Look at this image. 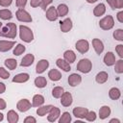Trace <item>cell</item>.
Segmentation results:
<instances>
[{"instance_id": "cell-1", "label": "cell", "mask_w": 123, "mask_h": 123, "mask_svg": "<svg viewBox=\"0 0 123 123\" xmlns=\"http://www.w3.org/2000/svg\"><path fill=\"white\" fill-rule=\"evenodd\" d=\"M16 34H17V26L15 23L10 22V23H7L5 26L1 27L0 37H7V38H15Z\"/></svg>"}, {"instance_id": "cell-2", "label": "cell", "mask_w": 123, "mask_h": 123, "mask_svg": "<svg viewBox=\"0 0 123 123\" xmlns=\"http://www.w3.org/2000/svg\"><path fill=\"white\" fill-rule=\"evenodd\" d=\"M18 29H19V37L21 40H23L24 42H27V43H30L33 41L34 33L31 28H29L28 26H25V25H20L18 27Z\"/></svg>"}, {"instance_id": "cell-3", "label": "cell", "mask_w": 123, "mask_h": 123, "mask_svg": "<svg viewBox=\"0 0 123 123\" xmlns=\"http://www.w3.org/2000/svg\"><path fill=\"white\" fill-rule=\"evenodd\" d=\"M76 68H77L78 71H80L82 73H85V74L89 73L92 69V62L88 59H82L77 63Z\"/></svg>"}, {"instance_id": "cell-4", "label": "cell", "mask_w": 123, "mask_h": 123, "mask_svg": "<svg viewBox=\"0 0 123 123\" xmlns=\"http://www.w3.org/2000/svg\"><path fill=\"white\" fill-rule=\"evenodd\" d=\"M114 26V19L111 15L108 14L106 15L105 17H103L100 21H99V27L105 31H108V30H111L112 29Z\"/></svg>"}, {"instance_id": "cell-5", "label": "cell", "mask_w": 123, "mask_h": 123, "mask_svg": "<svg viewBox=\"0 0 123 123\" xmlns=\"http://www.w3.org/2000/svg\"><path fill=\"white\" fill-rule=\"evenodd\" d=\"M15 16L17 18L18 21L20 22H32L33 18L31 16V14L24 9H18L15 12Z\"/></svg>"}, {"instance_id": "cell-6", "label": "cell", "mask_w": 123, "mask_h": 123, "mask_svg": "<svg viewBox=\"0 0 123 123\" xmlns=\"http://www.w3.org/2000/svg\"><path fill=\"white\" fill-rule=\"evenodd\" d=\"M75 48L81 54H85L89 50V42L86 39H79L75 43Z\"/></svg>"}, {"instance_id": "cell-7", "label": "cell", "mask_w": 123, "mask_h": 123, "mask_svg": "<svg viewBox=\"0 0 123 123\" xmlns=\"http://www.w3.org/2000/svg\"><path fill=\"white\" fill-rule=\"evenodd\" d=\"M31 107H32V104L28 99H21L16 104V109L21 112L28 111L31 109Z\"/></svg>"}, {"instance_id": "cell-8", "label": "cell", "mask_w": 123, "mask_h": 123, "mask_svg": "<svg viewBox=\"0 0 123 123\" xmlns=\"http://www.w3.org/2000/svg\"><path fill=\"white\" fill-rule=\"evenodd\" d=\"M61 115V110L57 107L52 106V108L50 109L49 112H48V116H47V120L49 122H55L58 120V118Z\"/></svg>"}, {"instance_id": "cell-9", "label": "cell", "mask_w": 123, "mask_h": 123, "mask_svg": "<svg viewBox=\"0 0 123 123\" xmlns=\"http://www.w3.org/2000/svg\"><path fill=\"white\" fill-rule=\"evenodd\" d=\"M60 98H61V104H62V106H63L65 108L71 106V104L73 102L72 94L70 92H68V91H64Z\"/></svg>"}, {"instance_id": "cell-10", "label": "cell", "mask_w": 123, "mask_h": 123, "mask_svg": "<svg viewBox=\"0 0 123 123\" xmlns=\"http://www.w3.org/2000/svg\"><path fill=\"white\" fill-rule=\"evenodd\" d=\"M67 81H68V85L70 86L75 87L82 83V77H81V75H79L77 73H72L69 75Z\"/></svg>"}, {"instance_id": "cell-11", "label": "cell", "mask_w": 123, "mask_h": 123, "mask_svg": "<svg viewBox=\"0 0 123 123\" xmlns=\"http://www.w3.org/2000/svg\"><path fill=\"white\" fill-rule=\"evenodd\" d=\"M72 27H73V23H72L71 18H69V17H67L64 20H62V21L60 22V28H61V31L62 33H68V32H70L71 29H72Z\"/></svg>"}, {"instance_id": "cell-12", "label": "cell", "mask_w": 123, "mask_h": 123, "mask_svg": "<svg viewBox=\"0 0 123 123\" xmlns=\"http://www.w3.org/2000/svg\"><path fill=\"white\" fill-rule=\"evenodd\" d=\"M87 111H88L87 108H84V107H76V108L73 109L72 113H73V115H74L76 118H79V119H85V117H86Z\"/></svg>"}, {"instance_id": "cell-13", "label": "cell", "mask_w": 123, "mask_h": 123, "mask_svg": "<svg viewBox=\"0 0 123 123\" xmlns=\"http://www.w3.org/2000/svg\"><path fill=\"white\" fill-rule=\"evenodd\" d=\"M45 16L49 21H56L59 17L57 9L55 7H49L45 11Z\"/></svg>"}, {"instance_id": "cell-14", "label": "cell", "mask_w": 123, "mask_h": 123, "mask_svg": "<svg viewBox=\"0 0 123 123\" xmlns=\"http://www.w3.org/2000/svg\"><path fill=\"white\" fill-rule=\"evenodd\" d=\"M49 67V62L45 59H42V60H39L36 65V72L37 74H41L43 73L47 68Z\"/></svg>"}, {"instance_id": "cell-15", "label": "cell", "mask_w": 123, "mask_h": 123, "mask_svg": "<svg viewBox=\"0 0 123 123\" xmlns=\"http://www.w3.org/2000/svg\"><path fill=\"white\" fill-rule=\"evenodd\" d=\"M92 46L94 51L96 52L97 55H101L104 51V43L101 39L99 38H93L92 39Z\"/></svg>"}, {"instance_id": "cell-16", "label": "cell", "mask_w": 123, "mask_h": 123, "mask_svg": "<svg viewBox=\"0 0 123 123\" xmlns=\"http://www.w3.org/2000/svg\"><path fill=\"white\" fill-rule=\"evenodd\" d=\"M34 62H35V56L30 53V54L25 55V56L22 58L21 62H20V65H21L22 67H28V66L32 65V64L34 63Z\"/></svg>"}, {"instance_id": "cell-17", "label": "cell", "mask_w": 123, "mask_h": 123, "mask_svg": "<svg viewBox=\"0 0 123 123\" xmlns=\"http://www.w3.org/2000/svg\"><path fill=\"white\" fill-rule=\"evenodd\" d=\"M15 45L13 40H0V52H8Z\"/></svg>"}, {"instance_id": "cell-18", "label": "cell", "mask_w": 123, "mask_h": 123, "mask_svg": "<svg viewBox=\"0 0 123 123\" xmlns=\"http://www.w3.org/2000/svg\"><path fill=\"white\" fill-rule=\"evenodd\" d=\"M103 61H104V63H105L107 66H111V65H113V64L115 63V62H116L114 54H113L112 52H111V51H109V52L106 53V55L104 56Z\"/></svg>"}, {"instance_id": "cell-19", "label": "cell", "mask_w": 123, "mask_h": 123, "mask_svg": "<svg viewBox=\"0 0 123 123\" xmlns=\"http://www.w3.org/2000/svg\"><path fill=\"white\" fill-rule=\"evenodd\" d=\"M56 64H57V66H58L60 69L63 70L64 72H69V71L71 70L70 63H68V62H67L65 60H62V59H58V60L56 61Z\"/></svg>"}, {"instance_id": "cell-20", "label": "cell", "mask_w": 123, "mask_h": 123, "mask_svg": "<svg viewBox=\"0 0 123 123\" xmlns=\"http://www.w3.org/2000/svg\"><path fill=\"white\" fill-rule=\"evenodd\" d=\"M30 79V75L28 73H18L16 74L13 78H12V82L13 83H26L27 81H29Z\"/></svg>"}, {"instance_id": "cell-21", "label": "cell", "mask_w": 123, "mask_h": 123, "mask_svg": "<svg viewBox=\"0 0 123 123\" xmlns=\"http://www.w3.org/2000/svg\"><path fill=\"white\" fill-rule=\"evenodd\" d=\"M111 110L109 106H102L99 110V118L104 120L111 115Z\"/></svg>"}, {"instance_id": "cell-22", "label": "cell", "mask_w": 123, "mask_h": 123, "mask_svg": "<svg viewBox=\"0 0 123 123\" xmlns=\"http://www.w3.org/2000/svg\"><path fill=\"white\" fill-rule=\"evenodd\" d=\"M63 60H65L68 63H73L76 61V54L72 50H66L63 53Z\"/></svg>"}, {"instance_id": "cell-23", "label": "cell", "mask_w": 123, "mask_h": 123, "mask_svg": "<svg viewBox=\"0 0 123 123\" xmlns=\"http://www.w3.org/2000/svg\"><path fill=\"white\" fill-rule=\"evenodd\" d=\"M48 77L51 81L53 82H58L62 79V73L58 70V69H51L49 72H48Z\"/></svg>"}, {"instance_id": "cell-24", "label": "cell", "mask_w": 123, "mask_h": 123, "mask_svg": "<svg viewBox=\"0 0 123 123\" xmlns=\"http://www.w3.org/2000/svg\"><path fill=\"white\" fill-rule=\"evenodd\" d=\"M108 79H109V75H108V73L106 72V71H100V72H98L97 74H96V76H95V81H96V83H98V84H105L107 81H108Z\"/></svg>"}, {"instance_id": "cell-25", "label": "cell", "mask_w": 123, "mask_h": 123, "mask_svg": "<svg viewBox=\"0 0 123 123\" xmlns=\"http://www.w3.org/2000/svg\"><path fill=\"white\" fill-rule=\"evenodd\" d=\"M44 101H45V99H44L43 95H41V94H36L33 97L32 107H36V108L40 107V106H42L44 104Z\"/></svg>"}, {"instance_id": "cell-26", "label": "cell", "mask_w": 123, "mask_h": 123, "mask_svg": "<svg viewBox=\"0 0 123 123\" xmlns=\"http://www.w3.org/2000/svg\"><path fill=\"white\" fill-rule=\"evenodd\" d=\"M7 120L9 123H16L19 120V115L13 110H11L7 113Z\"/></svg>"}, {"instance_id": "cell-27", "label": "cell", "mask_w": 123, "mask_h": 123, "mask_svg": "<svg viewBox=\"0 0 123 123\" xmlns=\"http://www.w3.org/2000/svg\"><path fill=\"white\" fill-rule=\"evenodd\" d=\"M106 12V6L103 3H100L98 5H96V7L93 9V14L94 16H102L103 14H105Z\"/></svg>"}, {"instance_id": "cell-28", "label": "cell", "mask_w": 123, "mask_h": 123, "mask_svg": "<svg viewBox=\"0 0 123 123\" xmlns=\"http://www.w3.org/2000/svg\"><path fill=\"white\" fill-rule=\"evenodd\" d=\"M34 84H35V86H36L37 87H38V88H43V87H45V86H47V80H46V78L43 77V76H38V77H37V78L35 79Z\"/></svg>"}, {"instance_id": "cell-29", "label": "cell", "mask_w": 123, "mask_h": 123, "mask_svg": "<svg viewBox=\"0 0 123 123\" xmlns=\"http://www.w3.org/2000/svg\"><path fill=\"white\" fill-rule=\"evenodd\" d=\"M68 6L66 4H60L58 7H57V12H58V15L61 16V17H63L65 15H67L68 13Z\"/></svg>"}, {"instance_id": "cell-30", "label": "cell", "mask_w": 123, "mask_h": 123, "mask_svg": "<svg viewBox=\"0 0 123 123\" xmlns=\"http://www.w3.org/2000/svg\"><path fill=\"white\" fill-rule=\"evenodd\" d=\"M109 96L111 100H118L121 96V92H120V89L117 88V87H111L110 90H109Z\"/></svg>"}, {"instance_id": "cell-31", "label": "cell", "mask_w": 123, "mask_h": 123, "mask_svg": "<svg viewBox=\"0 0 123 123\" xmlns=\"http://www.w3.org/2000/svg\"><path fill=\"white\" fill-rule=\"evenodd\" d=\"M4 64L6 67H8V69L10 70H14L17 66V61L15 59H12V58H9L7 60H5L4 62Z\"/></svg>"}, {"instance_id": "cell-32", "label": "cell", "mask_w": 123, "mask_h": 123, "mask_svg": "<svg viewBox=\"0 0 123 123\" xmlns=\"http://www.w3.org/2000/svg\"><path fill=\"white\" fill-rule=\"evenodd\" d=\"M51 108H52V105H46V106L37 107V114L38 116H44V115H46V113L49 112V111H50Z\"/></svg>"}, {"instance_id": "cell-33", "label": "cell", "mask_w": 123, "mask_h": 123, "mask_svg": "<svg viewBox=\"0 0 123 123\" xmlns=\"http://www.w3.org/2000/svg\"><path fill=\"white\" fill-rule=\"evenodd\" d=\"M0 18L3 20H10L12 18V12L8 9L0 10Z\"/></svg>"}, {"instance_id": "cell-34", "label": "cell", "mask_w": 123, "mask_h": 123, "mask_svg": "<svg viewBox=\"0 0 123 123\" xmlns=\"http://www.w3.org/2000/svg\"><path fill=\"white\" fill-rule=\"evenodd\" d=\"M71 120H72L71 114L68 111H64V112H62V115H60L59 123H70Z\"/></svg>"}, {"instance_id": "cell-35", "label": "cell", "mask_w": 123, "mask_h": 123, "mask_svg": "<svg viewBox=\"0 0 123 123\" xmlns=\"http://www.w3.org/2000/svg\"><path fill=\"white\" fill-rule=\"evenodd\" d=\"M25 50H26V47H25L23 44L18 43V44H16V46L14 47V49H13V51H12V54H13L14 56H20L21 54H23V53L25 52Z\"/></svg>"}, {"instance_id": "cell-36", "label": "cell", "mask_w": 123, "mask_h": 123, "mask_svg": "<svg viewBox=\"0 0 123 123\" xmlns=\"http://www.w3.org/2000/svg\"><path fill=\"white\" fill-rule=\"evenodd\" d=\"M64 92V89L62 86H55L53 89H52V96L54 98H60L62 96V94Z\"/></svg>"}, {"instance_id": "cell-37", "label": "cell", "mask_w": 123, "mask_h": 123, "mask_svg": "<svg viewBox=\"0 0 123 123\" xmlns=\"http://www.w3.org/2000/svg\"><path fill=\"white\" fill-rule=\"evenodd\" d=\"M113 65H114L115 73H117V74H122L123 73V60L122 59L116 61Z\"/></svg>"}, {"instance_id": "cell-38", "label": "cell", "mask_w": 123, "mask_h": 123, "mask_svg": "<svg viewBox=\"0 0 123 123\" xmlns=\"http://www.w3.org/2000/svg\"><path fill=\"white\" fill-rule=\"evenodd\" d=\"M113 38L115 40H118V41H123V30L122 29H116L113 34Z\"/></svg>"}, {"instance_id": "cell-39", "label": "cell", "mask_w": 123, "mask_h": 123, "mask_svg": "<svg viewBox=\"0 0 123 123\" xmlns=\"http://www.w3.org/2000/svg\"><path fill=\"white\" fill-rule=\"evenodd\" d=\"M86 120L89 121V122H92V121H95L96 120V112L94 111H88L86 117H85Z\"/></svg>"}, {"instance_id": "cell-40", "label": "cell", "mask_w": 123, "mask_h": 123, "mask_svg": "<svg viewBox=\"0 0 123 123\" xmlns=\"http://www.w3.org/2000/svg\"><path fill=\"white\" fill-rule=\"evenodd\" d=\"M9 77H10V72L1 66L0 67V78H2L3 80H7L9 79Z\"/></svg>"}, {"instance_id": "cell-41", "label": "cell", "mask_w": 123, "mask_h": 123, "mask_svg": "<svg viewBox=\"0 0 123 123\" xmlns=\"http://www.w3.org/2000/svg\"><path fill=\"white\" fill-rule=\"evenodd\" d=\"M53 2V0H40V8L43 10V11H46L47 7Z\"/></svg>"}, {"instance_id": "cell-42", "label": "cell", "mask_w": 123, "mask_h": 123, "mask_svg": "<svg viewBox=\"0 0 123 123\" xmlns=\"http://www.w3.org/2000/svg\"><path fill=\"white\" fill-rule=\"evenodd\" d=\"M115 51H116L117 55L119 56V58L122 59V58H123V44H118V45H116Z\"/></svg>"}, {"instance_id": "cell-43", "label": "cell", "mask_w": 123, "mask_h": 123, "mask_svg": "<svg viewBox=\"0 0 123 123\" xmlns=\"http://www.w3.org/2000/svg\"><path fill=\"white\" fill-rule=\"evenodd\" d=\"M27 4V0H15V5L18 9H24Z\"/></svg>"}, {"instance_id": "cell-44", "label": "cell", "mask_w": 123, "mask_h": 123, "mask_svg": "<svg viewBox=\"0 0 123 123\" xmlns=\"http://www.w3.org/2000/svg\"><path fill=\"white\" fill-rule=\"evenodd\" d=\"M12 3V0H0V6L4 8L11 6Z\"/></svg>"}, {"instance_id": "cell-45", "label": "cell", "mask_w": 123, "mask_h": 123, "mask_svg": "<svg viewBox=\"0 0 123 123\" xmlns=\"http://www.w3.org/2000/svg\"><path fill=\"white\" fill-rule=\"evenodd\" d=\"M40 5V0H30V6L32 8H37Z\"/></svg>"}, {"instance_id": "cell-46", "label": "cell", "mask_w": 123, "mask_h": 123, "mask_svg": "<svg viewBox=\"0 0 123 123\" xmlns=\"http://www.w3.org/2000/svg\"><path fill=\"white\" fill-rule=\"evenodd\" d=\"M36 122H37V119L33 116H27L24 119V123H36Z\"/></svg>"}, {"instance_id": "cell-47", "label": "cell", "mask_w": 123, "mask_h": 123, "mask_svg": "<svg viewBox=\"0 0 123 123\" xmlns=\"http://www.w3.org/2000/svg\"><path fill=\"white\" fill-rule=\"evenodd\" d=\"M116 18L120 23H123V11H120L116 13Z\"/></svg>"}, {"instance_id": "cell-48", "label": "cell", "mask_w": 123, "mask_h": 123, "mask_svg": "<svg viewBox=\"0 0 123 123\" xmlns=\"http://www.w3.org/2000/svg\"><path fill=\"white\" fill-rule=\"evenodd\" d=\"M123 8V0H115V9Z\"/></svg>"}, {"instance_id": "cell-49", "label": "cell", "mask_w": 123, "mask_h": 123, "mask_svg": "<svg viewBox=\"0 0 123 123\" xmlns=\"http://www.w3.org/2000/svg\"><path fill=\"white\" fill-rule=\"evenodd\" d=\"M7 107V103L3 98H0V110H5Z\"/></svg>"}, {"instance_id": "cell-50", "label": "cell", "mask_w": 123, "mask_h": 123, "mask_svg": "<svg viewBox=\"0 0 123 123\" xmlns=\"http://www.w3.org/2000/svg\"><path fill=\"white\" fill-rule=\"evenodd\" d=\"M107 3L110 5L111 10H115V0H106Z\"/></svg>"}, {"instance_id": "cell-51", "label": "cell", "mask_w": 123, "mask_h": 123, "mask_svg": "<svg viewBox=\"0 0 123 123\" xmlns=\"http://www.w3.org/2000/svg\"><path fill=\"white\" fill-rule=\"evenodd\" d=\"M5 91H6V86L4 83L0 82V94H3Z\"/></svg>"}, {"instance_id": "cell-52", "label": "cell", "mask_w": 123, "mask_h": 123, "mask_svg": "<svg viewBox=\"0 0 123 123\" xmlns=\"http://www.w3.org/2000/svg\"><path fill=\"white\" fill-rule=\"evenodd\" d=\"M114 122H115V123H120L121 121H120L119 119H117V118H112V119L110 120V123H114Z\"/></svg>"}, {"instance_id": "cell-53", "label": "cell", "mask_w": 123, "mask_h": 123, "mask_svg": "<svg viewBox=\"0 0 123 123\" xmlns=\"http://www.w3.org/2000/svg\"><path fill=\"white\" fill-rule=\"evenodd\" d=\"M87 3H89V4H93V3H95V2H97L98 0H86Z\"/></svg>"}, {"instance_id": "cell-54", "label": "cell", "mask_w": 123, "mask_h": 123, "mask_svg": "<svg viewBox=\"0 0 123 123\" xmlns=\"http://www.w3.org/2000/svg\"><path fill=\"white\" fill-rule=\"evenodd\" d=\"M3 119H4V114L0 112V121H3Z\"/></svg>"}, {"instance_id": "cell-55", "label": "cell", "mask_w": 123, "mask_h": 123, "mask_svg": "<svg viewBox=\"0 0 123 123\" xmlns=\"http://www.w3.org/2000/svg\"><path fill=\"white\" fill-rule=\"evenodd\" d=\"M2 26H3V25H2V23L0 22V30H1V27H2Z\"/></svg>"}]
</instances>
